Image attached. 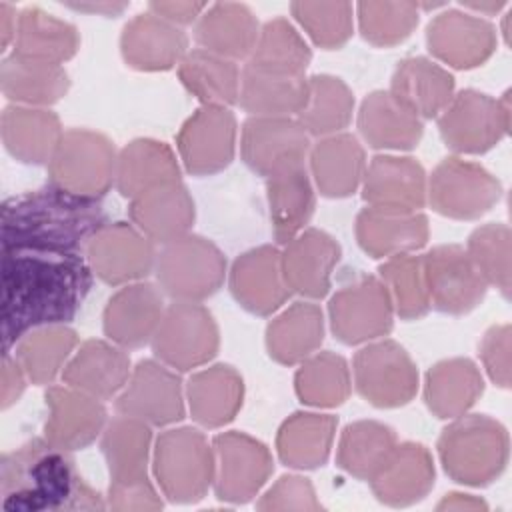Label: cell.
Wrapping results in <instances>:
<instances>
[{
	"label": "cell",
	"instance_id": "cell-1",
	"mask_svg": "<svg viewBox=\"0 0 512 512\" xmlns=\"http://www.w3.org/2000/svg\"><path fill=\"white\" fill-rule=\"evenodd\" d=\"M90 266L78 252L2 248V336L10 352L26 332L66 324L88 288Z\"/></svg>",
	"mask_w": 512,
	"mask_h": 512
},
{
	"label": "cell",
	"instance_id": "cell-2",
	"mask_svg": "<svg viewBox=\"0 0 512 512\" xmlns=\"http://www.w3.org/2000/svg\"><path fill=\"white\" fill-rule=\"evenodd\" d=\"M2 508L10 512L102 510L106 504L78 474L66 450L34 438L0 460Z\"/></svg>",
	"mask_w": 512,
	"mask_h": 512
},
{
	"label": "cell",
	"instance_id": "cell-3",
	"mask_svg": "<svg viewBox=\"0 0 512 512\" xmlns=\"http://www.w3.org/2000/svg\"><path fill=\"white\" fill-rule=\"evenodd\" d=\"M96 200L66 194L54 186L10 198L2 208V248H44L78 252L104 226Z\"/></svg>",
	"mask_w": 512,
	"mask_h": 512
},
{
	"label": "cell",
	"instance_id": "cell-4",
	"mask_svg": "<svg viewBox=\"0 0 512 512\" xmlns=\"http://www.w3.org/2000/svg\"><path fill=\"white\" fill-rule=\"evenodd\" d=\"M438 456L444 472L466 486L494 482L508 462L506 428L486 414L454 418L438 438Z\"/></svg>",
	"mask_w": 512,
	"mask_h": 512
},
{
	"label": "cell",
	"instance_id": "cell-5",
	"mask_svg": "<svg viewBox=\"0 0 512 512\" xmlns=\"http://www.w3.org/2000/svg\"><path fill=\"white\" fill-rule=\"evenodd\" d=\"M152 468L160 492L170 502H198L214 482L212 444L192 426L168 428L156 438Z\"/></svg>",
	"mask_w": 512,
	"mask_h": 512
},
{
	"label": "cell",
	"instance_id": "cell-6",
	"mask_svg": "<svg viewBox=\"0 0 512 512\" xmlns=\"http://www.w3.org/2000/svg\"><path fill=\"white\" fill-rule=\"evenodd\" d=\"M154 274L160 290L172 302H202L222 286L226 258L214 242L188 232L162 244Z\"/></svg>",
	"mask_w": 512,
	"mask_h": 512
},
{
	"label": "cell",
	"instance_id": "cell-7",
	"mask_svg": "<svg viewBox=\"0 0 512 512\" xmlns=\"http://www.w3.org/2000/svg\"><path fill=\"white\" fill-rule=\"evenodd\" d=\"M116 156L104 134L70 128L48 162L50 186L78 198L98 200L114 184Z\"/></svg>",
	"mask_w": 512,
	"mask_h": 512
},
{
	"label": "cell",
	"instance_id": "cell-8",
	"mask_svg": "<svg viewBox=\"0 0 512 512\" xmlns=\"http://www.w3.org/2000/svg\"><path fill=\"white\" fill-rule=\"evenodd\" d=\"M510 128V96L492 98L478 90H462L438 116V132L456 154H482L494 148Z\"/></svg>",
	"mask_w": 512,
	"mask_h": 512
},
{
	"label": "cell",
	"instance_id": "cell-9",
	"mask_svg": "<svg viewBox=\"0 0 512 512\" xmlns=\"http://www.w3.org/2000/svg\"><path fill=\"white\" fill-rule=\"evenodd\" d=\"M150 344L162 364L188 372L216 356L220 334L214 316L200 302H172L166 306Z\"/></svg>",
	"mask_w": 512,
	"mask_h": 512
},
{
	"label": "cell",
	"instance_id": "cell-10",
	"mask_svg": "<svg viewBox=\"0 0 512 512\" xmlns=\"http://www.w3.org/2000/svg\"><path fill=\"white\" fill-rule=\"evenodd\" d=\"M502 194L500 182L480 164L448 156L428 178L426 202L434 212L454 220H474L486 214Z\"/></svg>",
	"mask_w": 512,
	"mask_h": 512
},
{
	"label": "cell",
	"instance_id": "cell-11",
	"mask_svg": "<svg viewBox=\"0 0 512 512\" xmlns=\"http://www.w3.org/2000/svg\"><path fill=\"white\" fill-rule=\"evenodd\" d=\"M356 392L376 408L408 404L418 390V370L410 354L394 340H372L352 362Z\"/></svg>",
	"mask_w": 512,
	"mask_h": 512
},
{
	"label": "cell",
	"instance_id": "cell-12",
	"mask_svg": "<svg viewBox=\"0 0 512 512\" xmlns=\"http://www.w3.org/2000/svg\"><path fill=\"white\" fill-rule=\"evenodd\" d=\"M328 318L334 336L354 346L386 336L392 330L394 306L384 282L364 274L330 298Z\"/></svg>",
	"mask_w": 512,
	"mask_h": 512
},
{
	"label": "cell",
	"instance_id": "cell-13",
	"mask_svg": "<svg viewBox=\"0 0 512 512\" xmlns=\"http://www.w3.org/2000/svg\"><path fill=\"white\" fill-rule=\"evenodd\" d=\"M156 254L154 242L128 222L100 226L84 246L92 274L112 286L144 280L154 272Z\"/></svg>",
	"mask_w": 512,
	"mask_h": 512
},
{
	"label": "cell",
	"instance_id": "cell-14",
	"mask_svg": "<svg viewBox=\"0 0 512 512\" xmlns=\"http://www.w3.org/2000/svg\"><path fill=\"white\" fill-rule=\"evenodd\" d=\"M214 492L222 502H250L274 470L270 450L244 432H222L212 440Z\"/></svg>",
	"mask_w": 512,
	"mask_h": 512
},
{
	"label": "cell",
	"instance_id": "cell-15",
	"mask_svg": "<svg viewBox=\"0 0 512 512\" xmlns=\"http://www.w3.org/2000/svg\"><path fill=\"white\" fill-rule=\"evenodd\" d=\"M308 152L310 136L292 116H250L242 124V160L264 178L304 166Z\"/></svg>",
	"mask_w": 512,
	"mask_h": 512
},
{
	"label": "cell",
	"instance_id": "cell-16",
	"mask_svg": "<svg viewBox=\"0 0 512 512\" xmlns=\"http://www.w3.org/2000/svg\"><path fill=\"white\" fill-rule=\"evenodd\" d=\"M430 306L446 314H466L486 296L488 284L466 248L458 244L434 246L422 256Z\"/></svg>",
	"mask_w": 512,
	"mask_h": 512
},
{
	"label": "cell",
	"instance_id": "cell-17",
	"mask_svg": "<svg viewBox=\"0 0 512 512\" xmlns=\"http://www.w3.org/2000/svg\"><path fill=\"white\" fill-rule=\"evenodd\" d=\"M118 414L138 418L150 426H170L184 418L182 382L162 362L140 360L116 396Z\"/></svg>",
	"mask_w": 512,
	"mask_h": 512
},
{
	"label": "cell",
	"instance_id": "cell-18",
	"mask_svg": "<svg viewBox=\"0 0 512 512\" xmlns=\"http://www.w3.org/2000/svg\"><path fill=\"white\" fill-rule=\"evenodd\" d=\"M236 128V118L230 108H198L176 136L178 156L186 172L210 176L224 170L234 158Z\"/></svg>",
	"mask_w": 512,
	"mask_h": 512
},
{
	"label": "cell",
	"instance_id": "cell-19",
	"mask_svg": "<svg viewBox=\"0 0 512 512\" xmlns=\"http://www.w3.org/2000/svg\"><path fill=\"white\" fill-rule=\"evenodd\" d=\"M426 44L440 62L468 70L484 64L496 48L494 26L470 12L456 8L436 14L426 28Z\"/></svg>",
	"mask_w": 512,
	"mask_h": 512
},
{
	"label": "cell",
	"instance_id": "cell-20",
	"mask_svg": "<svg viewBox=\"0 0 512 512\" xmlns=\"http://www.w3.org/2000/svg\"><path fill=\"white\" fill-rule=\"evenodd\" d=\"M228 284L234 300L258 316L274 314L292 294L276 246H258L240 254L230 268Z\"/></svg>",
	"mask_w": 512,
	"mask_h": 512
},
{
	"label": "cell",
	"instance_id": "cell-21",
	"mask_svg": "<svg viewBox=\"0 0 512 512\" xmlns=\"http://www.w3.org/2000/svg\"><path fill=\"white\" fill-rule=\"evenodd\" d=\"M164 310V292L156 284H124L104 308V334L122 348H140L152 340Z\"/></svg>",
	"mask_w": 512,
	"mask_h": 512
},
{
	"label": "cell",
	"instance_id": "cell-22",
	"mask_svg": "<svg viewBox=\"0 0 512 512\" xmlns=\"http://www.w3.org/2000/svg\"><path fill=\"white\" fill-rule=\"evenodd\" d=\"M44 438L66 452L90 446L106 426L102 400L70 386H48Z\"/></svg>",
	"mask_w": 512,
	"mask_h": 512
},
{
	"label": "cell",
	"instance_id": "cell-23",
	"mask_svg": "<svg viewBox=\"0 0 512 512\" xmlns=\"http://www.w3.org/2000/svg\"><path fill=\"white\" fill-rule=\"evenodd\" d=\"M428 178L422 164L410 156L380 154L366 164L362 198L368 206L420 212L426 204Z\"/></svg>",
	"mask_w": 512,
	"mask_h": 512
},
{
	"label": "cell",
	"instance_id": "cell-24",
	"mask_svg": "<svg viewBox=\"0 0 512 512\" xmlns=\"http://www.w3.org/2000/svg\"><path fill=\"white\" fill-rule=\"evenodd\" d=\"M124 62L142 72L170 70L188 52V36L180 26L148 12L128 20L120 34Z\"/></svg>",
	"mask_w": 512,
	"mask_h": 512
},
{
	"label": "cell",
	"instance_id": "cell-25",
	"mask_svg": "<svg viewBox=\"0 0 512 512\" xmlns=\"http://www.w3.org/2000/svg\"><path fill=\"white\" fill-rule=\"evenodd\" d=\"M282 272L290 292L318 300L330 290V276L340 260V244L318 228H306L284 244Z\"/></svg>",
	"mask_w": 512,
	"mask_h": 512
},
{
	"label": "cell",
	"instance_id": "cell-26",
	"mask_svg": "<svg viewBox=\"0 0 512 512\" xmlns=\"http://www.w3.org/2000/svg\"><path fill=\"white\" fill-rule=\"evenodd\" d=\"M358 246L372 258H390L420 250L430 236L428 218L422 212L366 206L356 216Z\"/></svg>",
	"mask_w": 512,
	"mask_h": 512
},
{
	"label": "cell",
	"instance_id": "cell-27",
	"mask_svg": "<svg viewBox=\"0 0 512 512\" xmlns=\"http://www.w3.org/2000/svg\"><path fill=\"white\" fill-rule=\"evenodd\" d=\"M130 372V358L122 346L104 340H86L70 356L60 376L66 386L104 402L122 392Z\"/></svg>",
	"mask_w": 512,
	"mask_h": 512
},
{
	"label": "cell",
	"instance_id": "cell-28",
	"mask_svg": "<svg viewBox=\"0 0 512 512\" xmlns=\"http://www.w3.org/2000/svg\"><path fill=\"white\" fill-rule=\"evenodd\" d=\"M312 182L326 198L354 194L366 172V154L356 136L338 132L318 138L308 152Z\"/></svg>",
	"mask_w": 512,
	"mask_h": 512
},
{
	"label": "cell",
	"instance_id": "cell-29",
	"mask_svg": "<svg viewBox=\"0 0 512 512\" xmlns=\"http://www.w3.org/2000/svg\"><path fill=\"white\" fill-rule=\"evenodd\" d=\"M388 92L420 120H430L450 104L454 78L430 58L408 56L394 68Z\"/></svg>",
	"mask_w": 512,
	"mask_h": 512
},
{
	"label": "cell",
	"instance_id": "cell-30",
	"mask_svg": "<svg viewBox=\"0 0 512 512\" xmlns=\"http://www.w3.org/2000/svg\"><path fill=\"white\" fill-rule=\"evenodd\" d=\"M258 32L260 24L254 12L240 2L210 4L194 22L196 44L234 62L250 58Z\"/></svg>",
	"mask_w": 512,
	"mask_h": 512
},
{
	"label": "cell",
	"instance_id": "cell-31",
	"mask_svg": "<svg viewBox=\"0 0 512 512\" xmlns=\"http://www.w3.org/2000/svg\"><path fill=\"white\" fill-rule=\"evenodd\" d=\"M376 498L388 506H410L434 486V460L424 444L402 442L370 480Z\"/></svg>",
	"mask_w": 512,
	"mask_h": 512
},
{
	"label": "cell",
	"instance_id": "cell-32",
	"mask_svg": "<svg viewBox=\"0 0 512 512\" xmlns=\"http://www.w3.org/2000/svg\"><path fill=\"white\" fill-rule=\"evenodd\" d=\"M180 182L176 154L166 142L136 138L116 156L114 184L124 198H138L154 188Z\"/></svg>",
	"mask_w": 512,
	"mask_h": 512
},
{
	"label": "cell",
	"instance_id": "cell-33",
	"mask_svg": "<svg viewBox=\"0 0 512 512\" xmlns=\"http://www.w3.org/2000/svg\"><path fill=\"white\" fill-rule=\"evenodd\" d=\"M132 224L154 244H168L192 228L196 210L182 182L154 188L134 200L128 208Z\"/></svg>",
	"mask_w": 512,
	"mask_h": 512
},
{
	"label": "cell",
	"instance_id": "cell-34",
	"mask_svg": "<svg viewBox=\"0 0 512 512\" xmlns=\"http://www.w3.org/2000/svg\"><path fill=\"white\" fill-rule=\"evenodd\" d=\"M0 134L10 156L24 164H48L62 140L58 116L48 108L10 104L0 118Z\"/></svg>",
	"mask_w": 512,
	"mask_h": 512
},
{
	"label": "cell",
	"instance_id": "cell-35",
	"mask_svg": "<svg viewBox=\"0 0 512 512\" xmlns=\"http://www.w3.org/2000/svg\"><path fill=\"white\" fill-rule=\"evenodd\" d=\"M358 130L366 144L376 150H412L424 134L422 120L388 90H374L362 100Z\"/></svg>",
	"mask_w": 512,
	"mask_h": 512
},
{
	"label": "cell",
	"instance_id": "cell-36",
	"mask_svg": "<svg viewBox=\"0 0 512 512\" xmlns=\"http://www.w3.org/2000/svg\"><path fill=\"white\" fill-rule=\"evenodd\" d=\"M242 398V376L228 364L198 370L186 384L190 416L204 428H220L232 422L242 408Z\"/></svg>",
	"mask_w": 512,
	"mask_h": 512
},
{
	"label": "cell",
	"instance_id": "cell-37",
	"mask_svg": "<svg viewBox=\"0 0 512 512\" xmlns=\"http://www.w3.org/2000/svg\"><path fill=\"white\" fill-rule=\"evenodd\" d=\"M308 100L304 74H282L244 66L238 104L250 116H298Z\"/></svg>",
	"mask_w": 512,
	"mask_h": 512
},
{
	"label": "cell",
	"instance_id": "cell-38",
	"mask_svg": "<svg viewBox=\"0 0 512 512\" xmlns=\"http://www.w3.org/2000/svg\"><path fill=\"white\" fill-rule=\"evenodd\" d=\"M484 392V378L478 366L468 358H450L436 362L424 382V402L428 410L454 420L466 414Z\"/></svg>",
	"mask_w": 512,
	"mask_h": 512
},
{
	"label": "cell",
	"instance_id": "cell-39",
	"mask_svg": "<svg viewBox=\"0 0 512 512\" xmlns=\"http://www.w3.org/2000/svg\"><path fill=\"white\" fill-rule=\"evenodd\" d=\"M80 48L76 26L60 20L38 6H28L18 14L12 54L62 66Z\"/></svg>",
	"mask_w": 512,
	"mask_h": 512
},
{
	"label": "cell",
	"instance_id": "cell-40",
	"mask_svg": "<svg viewBox=\"0 0 512 512\" xmlns=\"http://www.w3.org/2000/svg\"><path fill=\"white\" fill-rule=\"evenodd\" d=\"M0 88L12 104L46 108L66 96L70 78L64 66L8 54L0 64Z\"/></svg>",
	"mask_w": 512,
	"mask_h": 512
},
{
	"label": "cell",
	"instance_id": "cell-41",
	"mask_svg": "<svg viewBox=\"0 0 512 512\" xmlns=\"http://www.w3.org/2000/svg\"><path fill=\"white\" fill-rule=\"evenodd\" d=\"M266 196L274 238L284 246L306 230V224L314 214V182L306 172V166L290 168L266 178Z\"/></svg>",
	"mask_w": 512,
	"mask_h": 512
},
{
	"label": "cell",
	"instance_id": "cell-42",
	"mask_svg": "<svg viewBox=\"0 0 512 512\" xmlns=\"http://www.w3.org/2000/svg\"><path fill=\"white\" fill-rule=\"evenodd\" d=\"M324 340V314L320 306L300 300L282 310L266 328L270 358L292 366L312 356Z\"/></svg>",
	"mask_w": 512,
	"mask_h": 512
},
{
	"label": "cell",
	"instance_id": "cell-43",
	"mask_svg": "<svg viewBox=\"0 0 512 512\" xmlns=\"http://www.w3.org/2000/svg\"><path fill=\"white\" fill-rule=\"evenodd\" d=\"M338 418L318 412H296L286 418L276 436L280 460L298 470L326 464L336 436Z\"/></svg>",
	"mask_w": 512,
	"mask_h": 512
},
{
	"label": "cell",
	"instance_id": "cell-44",
	"mask_svg": "<svg viewBox=\"0 0 512 512\" xmlns=\"http://www.w3.org/2000/svg\"><path fill=\"white\" fill-rule=\"evenodd\" d=\"M150 442V424L138 418L120 414L106 422L100 438V450L108 464L110 484H132L148 478L146 466Z\"/></svg>",
	"mask_w": 512,
	"mask_h": 512
},
{
	"label": "cell",
	"instance_id": "cell-45",
	"mask_svg": "<svg viewBox=\"0 0 512 512\" xmlns=\"http://www.w3.org/2000/svg\"><path fill=\"white\" fill-rule=\"evenodd\" d=\"M242 70L234 60L206 52L188 50L178 64V78L202 106L228 108L238 102Z\"/></svg>",
	"mask_w": 512,
	"mask_h": 512
},
{
	"label": "cell",
	"instance_id": "cell-46",
	"mask_svg": "<svg viewBox=\"0 0 512 512\" xmlns=\"http://www.w3.org/2000/svg\"><path fill=\"white\" fill-rule=\"evenodd\" d=\"M398 438L394 430L376 420L348 424L338 440V466L358 480H372L394 452Z\"/></svg>",
	"mask_w": 512,
	"mask_h": 512
},
{
	"label": "cell",
	"instance_id": "cell-47",
	"mask_svg": "<svg viewBox=\"0 0 512 512\" xmlns=\"http://www.w3.org/2000/svg\"><path fill=\"white\" fill-rule=\"evenodd\" d=\"M78 336L66 324H48L26 332L14 344V356L34 384H52L74 354Z\"/></svg>",
	"mask_w": 512,
	"mask_h": 512
},
{
	"label": "cell",
	"instance_id": "cell-48",
	"mask_svg": "<svg viewBox=\"0 0 512 512\" xmlns=\"http://www.w3.org/2000/svg\"><path fill=\"white\" fill-rule=\"evenodd\" d=\"M354 112L352 90L336 76L316 74L308 78V100L296 120L308 136L324 138L342 132Z\"/></svg>",
	"mask_w": 512,
	"mask_h": 512
},
{
	"label": "cell",
	"instance_id": "cell-49",
	"mask_svg": "<svg viewBox=\"0 0 512 512\" xmlns=\"http://www.w3.org/2000/svg\"><path fill=\"white\" fill-rule=\"evenodd\" d=\"M294 388L302 404L314 408H332L342 404L352 388V376L346 360L334 352H314L294 376Z\"/></svg>",
	"mask_w": 512,
	"mask_h": 512
},
{
	"label": "cell",
	"instance_id": "cell-50",
	"mask_svg": "<svg viewBox=\"0 0 512 512\" xmlns=\"http://www.w3.org/2000/svg\"><path fill=\"white\" fill-rule=\"evenodd\" d=\"M310 60L312 50L302 34L286 18H272L260 26L254 50L246 64L270 72L304 74Z\"/></svg>",
	"mask_w": 512,
	"mask_h": 512
},
{
	"label": "cell",
	"instance_id": "cell-51",
	"mask_svg": "<svg viewBox=\"0 0 512 512\" xmlns=\"http://www.w3.org/2000/svg\"><path fill=\"white\" fill-rule=\"evenodd\" d=\"M380 280L384 282L394 314L404 320L422 318L430 310V296L424 276L422 256L416 254H398L386 258L378 268Z\"/></svg>",
	"mask_w": 512,
	"mask_h": 512
},
{
	"label": "cell",
	"instance_id": "cell-52",
	"mask_svg": "<svg viewBox=\"0 0 512 512\" xmlns=\"http://www.w3.org/2000/svg\"><path fill=\"white\" fill-rule=\"evenodd\" d=\"M360 34L366 42L390 48L404 42L418 26V4L412 2H360L356 6Z\"/></svg>",
	"mask_w": 512,
	"mask_h": 512
},
{
	"label": "cell",
	"instance_id": "cell-53",
	"mask_svg": "<svg viewBox=\"0 0 512 512\" xmlns=\"http://www.w3.org/2000/svg\"><path fill=\"white\" fill-rule=\"evenodd\" d=\"M466 252L488 286H496L504 298L510 294V228L502 222L478 226L466 244Z\"/></svg>",
	"mask_w": 512,
	"mask_h": 512
},
{
	"label": "cell",
	"instance_id": "cell-54",
	"mask_svg": "<svg viewBox=\"0 0 512 512\" xmlns=\"http://www.w3.org/2000/svg\"><path fill=\"white\" fill-rule=\"evenodd\" d=\"M290 12L312 42L324 50L340 48L352 36L354 8L348 2H292Z\"/></svg>",
	"mask_w": 512,
	"mask_h": 512
},
{
	"label": "cell",
	"instance_id": "cell-55",
	"mask_svg": "<svg viewBox=\"0 0 512 512\" xmlns=\"http://www.w3.org/2000/svg\"><path fill=\"white\" fill-rule=\"evenodd\" d=\"M258 510H322L308 478L288 474L276 480L256 502Z\"/></svg>",
	"mask_w": 512,
	"mask_h": 512
},
{
	"label": "cell",
	"instance_id": "cell-56",
	"mask_svg": "<svg viewBox=\"0 0 512 512\" xmlns=\"http://www.w3.org/2000/svg\"><path fill=\"white\" fill-rule=\"evenodd\" d=\"M480 358L490 380L500 386H510V326H492L480 342Z\"/></svg>",
	"mask_w": 512,
	"mask_h": 512
},
{
	"label": "cell",
	"instance_id": "cell-57",
	"mask_svg": "<svg viewBox=\"0 0 512 512\" xmlns=\"http://www.w3.org/2000/svg\"><path fill=\"white\" fill-rule=\"evenodd\" d=\"M106 506L112 510H160L162 500L150 478L132 484H110Z\"/></svg>",
	"mask_w": 512,
	"mask_h": 512
},
{
	"label": "cell",
	"instance_id": "cell-58",
	"mask_svg": "<svg viewBox=\"0 0 512 512\" xmlns=\"http://www.w3.org/2000/svg\"><path fill=\"white\" fill-rule=\"evenodd\" d=\"M28 376L20 362L16 360L14 354L4 352V362H2V410L10 408L12 404L18 402L26 388Z\"/></svg>",
	"mask_w": 512,
	"mask_h": 512
},
{
	"label": "cell",
	"instance_id": "cell-59",
	"mask_svg": "<svg viewBox=\"0 0 512 512\" xmlns=\"http://www.w3.org/2000/svg\"><path fill=\"white\" fill-rule=\"evenodd\" d=\"M206 6L204 2H150L148 10L176 26H186L196 22Z\"/></svg>",
	"mask_w": 512,
	"mask_h": 512
},
{
	"label": "cell",
	"instance_id": "cell-60",
	"mask_svg": "<svg viewBox=\"0 0 512 512\" xmlns=\"http://www.w3.org/2000/svg\"><path fill=\"white\" fill-rule=\"evenodd\" d=\"M438 510H486V504L470 494H458V492H452V494H446L438 506Z\"/></svg>",
	"mask_w": 512,
	"mask_h": 512
},
{
	"label": "cell",
	"instance_id": "cell-61",
	"mask_svg": "<svg viewBox=\"0 0 512 512\" xmlns=\"http://www.w3.org/2000/svg\"><path fill=\"white\" fill-rule=\"evenodd\" d=\"M72 10L78 12H90V14H102V16H118L120 12H124L128 8L126 2H68L66 4Z\"/></svg>",
	"mask_w": 512,
	"mask_h": 512
},
{
	"label": "cell",
	"instance_id": "cell-62",
	"mask_svg": "<svg viewBox=\"0 0 512 512\" xmlns=\"http://www.w3.org/2000/svg\"><path fill=\"white\" fill-rule=\"evenodd\" d=\"M16 24L18 14L8 2H0V36H2V48H8L10 42H14L16 36Z\"/></svg>",
	"mask_w": 512,
	"mask_h": 512
},
{
	"label": "cell",
	"instance_id": "cell-63",
	"mask_svg": "<svg viewBox=\"0 0 512 512\" xmlns=\"http://www.w3.org/2000/svg\"><path fill=\"white\" fill-rule=\"evenodd\" d=\"M462 6H464V8H470V10H474V12L492 16V14L500 12V10L506 6V2H504V0H490V2H472V0H468V2H462Z\"/></svg>",
	"mask_w": 512,
	"mask_h": 512
}]
</instances>
